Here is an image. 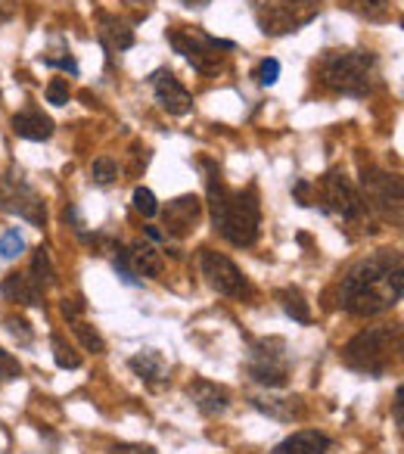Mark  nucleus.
I'll use <instances>...</instances> for the list:
<instances>
[{
  "mask_svg": "<svg viewBox=\"0 0 404 454\" xmlns=\"http://www.w3.org/2000/svg\"><path fill=\"white\" fill-rule=\"evenodd\" d=\"M202 278L221 296H243L246 293V278L240 274V268L215 249H202Z\"/></svg>",
  "mask_w": 404,
  "mask_h": 454,
  "instance_id": "6e6552de",
  "label": "nucleus"
},
{
  "mask_svg": "<svg viewBox=\"0 0 404 454\" xmlns=\"http://www.w3.org/2000/svg\"><path fill=\"white\" fill-rule=\"evenodd\" d=\"M28 278H32L35 284L41 286V290H47V286H53V280H57V271H53L50 253H47L44 247L35 249V255H32V271H28Z\"/></svg>",
  "mask_w": 404,
  "mask_h": 454,
  "instance_id": "4be33fe9",
  "label": "nucleus"
},
{
  "mask_svg": "<svg viewBox=\"0 0 404 454\" xmlns=\"http://www.w3.org/2000/svg\"><path fill=\"white\" fill-rule=\"evenodd\" d=\"M22 249H26V240H22L19 231H7L0 237V259H16Z\"/></svg>",
  "mask_w": 404,
  "mask_h": 454,
  "instance_id": "cd10ccee",
  "label": "nucleus"
},
{
  "mask_svg": "<svg viewBox=\"0 0 404 454\" xmlns=\"http://www.w3.org/2000/svg\"><path fill=\"white\" fill-rule=\"evenodd\" d=\"M395 420H398V427L404 423V408H401V389L395 392Z\"/></svg>",
  "mask_w": 404,
  "mask_h": 454,
  "instance_id": "e433bc0d",
  "label": "nucleus"
},
{
  "mask_svg": "<svg viewBox=\"0 0 404 454\" xmlns=\"http://www.w3.org/2000/svg\"><path fill=\"white\" fill-rule=\"evenodd\" d=\"M330 439L317 429H299L290 439H284L271 454H327Z\"/></svg>",
  "mask_w": 404,
  "mask_h": 454,
  "instance_id": "4468645a",
  "label": "nucleus"
},
{
  "mask_svg": "<svg viewBox=\"0 0 404 454\" xmlns=\"http://www.w3.org/2000/svg\"><path fill=\"white\" fill-rule=\"evenodd\" d=\"M82 311H84V302H82V299H72V302L66 299V302H63V315L69 317V321H78V315H82Z\"/></svg>",
  "mask_w": 404,
  "mask_h": 454,
  "instance_id": "f704fd0d",
  "label": "nucleus"
},
{
  "mask_svg": "<svg viewBox=\"0 0 404 454\" xmlns=\"http://www.w3.org/2000/svg\"><path fill=\"white\" fill-rule=\"evenodd\" d=\"M321 82L330 90L364 97L373 84V57L364 51H336L321 63Z\"/></svg>",
  "mask_w": 404,
  "mask_h": 454,
  "instance_id": "7ed1b4c3",
  "label": "nucleus"
},
{
  "mask_svg": "<svg viewBox=\"0 0 404 454\" xmlns=\"http://www.w3.org/2000/svg\"><path fill=\"white\" fill-rule=\"evenodd\" d=\"M128 259H131V268L137 278H159L165 268L162 253H159L156 247H150V243H134Z\"/></svg>",
  "mask_w": 404,
  "mask_h": 454,
  "instance_id": "6ab92c4d",
  "label": "nucleus"
},
{
  "mask_svg": "<svg viewBox=\"0 0 404 454\" xmlns=\"http://www.w3.org/2000/svg\"><path fill=\"white\" fill-rule=\"evenodd\" d=\"M183 4H187V7H206L209 0H183Z\"/></svg>",
  "mask_w": 404,
  "mask_h": 454,
  "instance_id": "4c0bfd02",
  "label": "nucleus"
},
{
  "mask_svg": "<svg viewBox=\"0 0 404 454\" xmlns=\"http://www.w3.org/2000/svg\"><path fill=\"white\" fill-rule=\"evenodd\" d=\"M321 13V0H277L259 13V26L265 35H290L308 26Z\"/></svg>",
  "mask_w": 404,
  "mask_h": 454,
  "instance_id": "423d86ee",
  "label": "nucleus"
},
{
  "mask_svg": "<svg viewBox=\"0 0 404 454\" xmlns=\"http://www.w3.org/2000/svg\"><path fill=\"white\" fill-rule=\"evenodd\" d=\"M342 7L358 16H367V20H379V16L389 13V0H342Z\"/></svg>",
  "mask_w": 404,
  "mask_h": 454,
  "instance_id": "b1692460",
  "label": "nucleus"
},
{
  "mask_svg": "<svg viewBox=\"0 0 404 454\" xmlns=\"http://www.w3.org/2000/svg\"><path fill=\"white\" fill-rule=\"evenodd\" d=\"M249 377L268 389H277L290 380V364H286L284 352H271V342H259L252 348V361H249Z\"/></svg>",
  "mask_w": 404,
  "mask_h": 454,
  "instance_id": "1a4fd4ad",
  "label": "nucleus"
},
{
  "mask_svg": "<svg viewBox=\"0 0 404 454\" xmlns=\"http://www.w3.org/2000/svg\"><path fill=\"white\" fill-rule=\"evenodd\" d=\"M131 371L137 373L140 380H146V383H165L168 380V364H165V358L159 352H140L131 358Z\"/></svg>",
  "mask_w": 404,
  "mask_h": 454,
  "instance_id": "aec40b11",
  "label": "nucleus"
},
{
  "mask_svg": "<svg viewBox=\"0 0 404 454\" xmlns=\"http://www.w3.org/2000/svg\"><path fill=\"white\" fill-rule=\"evenodd\" d=\"M209 200H212V218L221 231L224 240L234 247H252L259 240V200L252 190L246 193H228L218 175L209 177Z\"/></svg>",
  "mask_w": 404,
  "mask_h": 454,
  "instance_id": "f03ea898",
  "label": "nucleus"
},
{
  "mask_svg": "<svg viewBox=\"0 0 404 454\" xmlns=\"http://www.w3.org/2000/svg\"><path fill=\"white\" fill-rule=\"evenodd\" d=\"M4 327H7V333L13 336V340H19L22 346H28V342L35 340V333H32V327H28V321H26V317H16V315H10L7 321H4Z\"/></svg>",
  "mask_w": 404,
  "mask_h": 454,
  "instance_id": "c85d7f7f",
  "label": "nucleus"
},
{
  "mask_svg": "<svg viewBox=\"0 0 404 454\" xmlns=\"http://www.w3.org/2000/svg\"><path fill=\"white\" fill-rule=\"evenodd\" d=\"M90 175H94L97 184H103V187H109V184L119 177V165H115V159L109 156H100L94 159V168H90Z\"/></svg>",
  "mask_w": 404,
  "mask_h": 454,
  "instance_id": "bb28decb",
  "label": "nucleus"
},
{
  "mask_svg": "<svg viewBox=\"0 0 404 454\" xmlns=\"http://www.w3.org/2000/svg\"><path fill=\"white\" fill-rule=\"evenodd\" d=\"M47 103H53V106H66L69 103V82L66 78H53L47 84Z\"/></svg>",
  "mask_w": 404,
  "mask_h": 454,
  "instance_id": "7c9ffc66",
  "label": "nucleus"
},
{
  "mask_svg": "<svg viewBox=\"0 0 404 454\" xmlns=\"http://www.w3.org/2000/svg\"><path fill=\"white\" fill-rule=\"evenodd\" d=\"M199 215H202L199 196H177V200L168 202V208H165V227H168V234L183 237L196 227Z\"/></svg>",
  "mask_w": 404,
  "mask_h": 454,
  "instance_id": "f8f14e48",
  "label": "nucleus"
},
{
  "mask_svg": "<svg viewBox=\"0 0 404 454\" xmlns=\"http://www.w3.org/2000/svg\"><path fill=\"white\" fill-rule=\"evenodd\" d=\"M0 212L19 215V218L32 221L35 227H41L47 218L41 196L19 177H0Z\"/></svg>",
  "mask_w": 404,
  "mask_h": 454,
  "instance_id": "0eeeda50",
  "label": "nucleus"
},
{
  "mask_svg": "<svg viewBox=\"0 0 404 454\" xmlns=\"http://www.w3.org/2000/svg\"><path fill=\"white\" fill-rule=\"evenodd\" d=\"M0 293H4L7 299H13V302L35 305V309L44 305V290H41L28 274H10V278L4 280V286H0Z\"/></svg>",
  "mask_w": 404,
  "mask_h": 454,
  "instance_id": "f3484780",
  "label": "nucleus"
},
{
  "mask_svg": "<svg viewBox=\"0 0 404 454\" xmlns=\"http://www.w3.org/2000/svg\"><path fill=\"white\" fill-rule=\"evenodd\" d=\"M187 395L206 417L224 414L228 404H230V392L218 383H209V380H193V383L187 386Z\"/></svg>",
  "mask_w": 404,
  "mask_h": 454,
  "instance_id": "ddd939ff",
  "label": "nucleus"
},
{
  "mask_svg": "<svg viewBox=\"0 0 404 454\" xmlns=\"http://www.w3.org/2000/svg\"><path fill=\"white\" fill-rule=\"evenodd\" d=\"M19 377H22V364L10 352L0 348V380H19Z\"/></svg>",
  "mask_w": 404,
  "mask_h": 454,
  "instance_id": "2f4dec72",
  "label": "nucleus"
},
{
  "mask_svg": "<svg viewBox=\"0 0 404 454\" xmlns=\"http://www.w3.org/2000/svg\"><path fill=\"white\" fill-rule=\"evenodd\" d=\"M404 293V274H401V255L395 249L367 255L364 262L352 268L342 278L339 302L348 315L354 317H373L379 311L392 309Z\"/></svg>",
  "mask_w": 404,
  "mask_h": 454,
  "instance_id": "f257e3e1",
  "label": "nucleus"
},
{
  "mask_svg": "<svg viewBox=\"0 0 404 454\" xmlns=\"http://www.w3.org/2000/svg\"><path fill=\"white\" fill-rule=\"evenodd\" d=\"M323 196H327L330 208H333L336 215H342L346 221H354L364 215V200H361L354 184L348 181L342 171L327 175V181H323Z\"/></svg>",
  "mask_w": 404,
  "mask_h": 454,
  "instance_id": "9d476101",
  "label": "nucleus"
},
{
  "mask_svg": "<svg viewBox=\"0 0 404 454\" xmlns=\"http://www.w3.org/2000/svg\"><path fill=\"white\" fill-rule=\"evenodd\" d=\"M364 187H367V193L377 200V206H395V212H398V181H392L389 175H383V171H377V168H364Z\"/></svg>",
  "mask_w": 404,
  "mask_h": 454,
  "instance_id": "a211bd4d",
  "label": "nucleus"
},
{
  "mask_svg": "<svg viewBox=\"0 0 404 454\" xmlns=\"http://www.w3.org/2000/svg\"><path fill=\"white\" fill-rule=\"evenodd\" d=\"M280 78V63L277 59H265L261 63V69H259V82L261 84H274Z\"/></svg>",
  "mask_w": 404,
  "mask_h": 454,
  "instance_id": "72a5a7b5",
  "label": "nucleus"
},
{
  "mask_svg": "<svg viewBox=\"0 0 404 454\" xmlns=\"http://www.w3.org/2000/svg\"><path fill=\"white\" fill-rule=\"evenodd\" d=\"M100 35H103V41H106V47H113V51H128V47L134 44V32L125 22L113 20V16H103Z\"/></svg>",
  "mask_w": 404,
  "mask_h": 454,
  "instance_id": "412c9836",
  "label": "nucleus"
},
{
  "mask_svg": "<svg viewBox=\"0 0 404 454\" xmlns=\"http://www.w3.org/2000/svg\"><path fill=\"white\" fill-rule=\"evenodd\" d=\"M280 305H284V311L292 317V321H302V324L311 321V309H308V302H305V296L299 290H284V293H280Z\"/></svg>",
  "mask_w": 404,
  "mask_h": 454,
  "instance_id": "5701e85b",
  "label": "nucleus"
},
{
  "mask_svg": "<svg viewBox=\"0 0 404 454\" xmlns=\"http://www.w3.org/2000/svg\"><path fill=\"white\" fill-rule=\"evenodd\" d=\"M113 454H156V448H150V445H115Z\"/></svg>",
  "mask_w": 404,
  "mask_h": 454,
  "instance_id": "c9c22d12",
  "label": "nucleus"
},
{
  "mask_svg": "<svg viewBox=\"0 0 404 454\" xmlns=\"http://www.w3.org/2000/svg\"><path fill=\"white\" fill-rule=\"evenodd\" d=\"M252 404L261 411V414L274 417V420L280 423H292L302 417V402H299L296 395H255Z\"/></svg>",
  "mask_w": 404,
  "mask_h": 454,
  "instance_id": "2eb2a0df",
  "label": "nucleus"
},
{
  "mask_svg": "<svg viewBox=\"0 0 404 454\" xmlns=\"http://www.w3.org/2000/svg\"><path fill=\"white\" fill-rule=\"evenodd\" d=\"M152 94H156V103L165 109L168 115H187L193 113V97L190 90L171 75L168 69L152 72Z\"/></svg>",
  "mask_w": 404,
  "mask_h": 454,
  "instance_id": "9b49d317",
  "label": "nucleus"
},
{
  "mask_svg": "<svg viewBox=\"0 0 404 454\" xmlns=\"http://www.w3.org/2000/svg\"><path fill=\"white\" fill-rule=\"evenodd\" d=\"M128 4H144L146 7V4H152V0H128Z\"/></svg>",
  "mask_w": 404,
  "mask_h": 454,
  "instance_id": "58836bf2",
  "label": "nucleus"
},
{
  "mask_svg": "<svg viewBox=\"0 0 404 454\" xmlns=\"http://www.w3.org/2000/svg\"><path fill=\"white\" fill-rule=\"evenodd\" d=\"M72 324H75V336L82 340V346L88 348V352H94V355L106 352V342H103V336L97 333L90 324H84V321H72Z\"/></svg>",
  "mask_w": 404,
  "mask_h": 454,
  "instance_id": "a878e982",
  "label": "nucleus"
},
{
  "mask_svg": "<svg viewBox=\"0 0 404 454\" xmlns=\"http://www.w3.org/2000/svg\"><path fill=\"white\" fill-rule=\"evenodd\" d=\"M13 131L26 140H50L53 119L41 113V109H26V113L13 115Z\"/></svg>",
  "mask_w": 404,
  "mask_h": 454,
  "instance_id": "dca6fc26",
  "label": "nucleus"
},
{
  "mask_svg": "<svg viewBox=\"0 0 404 454\" xmlns=\"http://www.w3.org/2000/svg\"><path fill=\"white\" fill-rule=\"evenodd\" d=\"M134 208H137L140 215H146V218H152V215L159 212V202H156V193L146 187H137L134 190Z\"/></svg>",
  "mask_w": 404,
  "mask_h": 454,
  "instance_id": "c756f323",
  "label": "nucleus"
},
{
  "mask_svg": "<svg viewBox=\"0 0 404 454\" xmlns=\"http://www.w3.org/2000/svg\"><path fill=\"white\" fill-rule=\"evenodd\" d=\"M115 271H119V278L125 280L128 286H137V274H134L131 259H128L125 249H119V255H115Z\"/></svg>",
  "mask_w": 404,
  "mask_h": 454,
  "instance_id": "473e14b6",
  "label": "nucleus"
},
{
  "mask_svg": "<svg viewBox=\"0 0 404 454\" xmlns=\"http://www.w3.org/2000/svg\"><path fill=\"white\" fill-rule=\"evenodd\" d=\"M50 342H53V358H57V364L63 367V371H75V367H82V355H78L75 348L63 340V336H53Z\"/></svg>",
  "mask_w": 404,
  "mask_h": 454,
  "instance_id": "393cba45",
  "label": "nucleus"
},
{
  "mask_svg": "<svg viewBox=\"0 0 404 454\" xmlns=\"http://www.w3.org/2000/svg\"><path fill=\"white\" fill-rule=\"evenodd\" d=\"M168 41L183 59H190V66H193L196 72H202V75H212V72L221 69V53H218V47H224V51L234 47L230 41L209 38V35H199V32H193V28H175V32L168 35Z\"/></svg>",
  "mask_w": 404,
  "mask_h": 454,
  "instance_id": "39448f33",
  "label": "nucleus"
},
{
  "mask_svg": "<svg viewBox=\"0 0 404 454\" xmlns=\"http://www.w3.org/2000/svg\"><path fill=\"white\" fill-rule=\"evenodd\" d=\"M398 348V327L383 324V327H367L358 336L348 340V346L342 348V361L354 371L364 373H383L389 367L392 355Z\"/></svg>",
  "mask_w": 404,
  "mask_h": 454,
  "instance_id": "20e7f679",
  "label": "nucleus"
}]
</instances>
